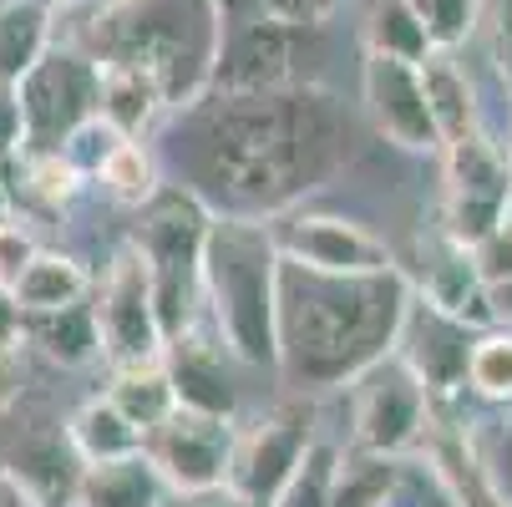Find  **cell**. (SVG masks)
Listing matches in <instances>:
<instances>
[{
  "mask_svg": "<svg viewBox=\"0 0 512 507\" xmlns=\"http://www.w3.org/2000/svg\"><path fill=\"white\" fill-rule=\"evenodd\" d=\"M21 386H26V340H21L11 295L0 289V411L16 406Z\"/></svg>",
  "mask_w": 512,
  "mask_h": 507,
  "instance_id": "35",
  "label": "cell"
},
{
  "mask_svg": "<svg viewBox=\"0 0 512 507\" xmlns=\"http://www.w3.org/2000/svg\"><path fill=\"white\" fill-rule=\"evenodd\" d=\"M350 437L365 452H381V457H416L431 431H436V406L426 396V386L416 381V371L391 350L386 360H376L365 376H355L350 386Z\"/></svg>",
  "mask_w": 512,
  "mask_h": 507,
  "instance_id": "7",
  "label": "cell"
},
{
  "mask_svg": "<svg viewBox=\"0 0 512 507\" xmlns=\"http://www.w3.org/2000/svg\"><path fill=\"white\" fill-rule=\"evenodd\" d=\"M396 487H401V462L396 457L350 447V452H340L330 507H391Z\"/></svg>",
  "mask_w": 512,
  "mask_h": 507,
  "instance_id": "30",
  "label": "cell"
},
{
  "mask_svg": "<svg viewBox=\"0 0 512 507\" xmlns=\"http://www.w3.org/2000/svg\"><path fill=\"white\" fill-rule=\"evenodd\" d=\"M507 467H512V442H507ZM492 472H497V467H492ZM502 487L512 492V472H507V482H502Z\"/></svg>",
  "mask_w": 512,
  "mask_h": 507,
  "instance_id": "47",
  "label": "cell"
},
{
  "mask_svg": "<svg viewBox=\"0 0 512 507\" xmlns=\"http://www.w3.org/2000/svg\"><path fill=\"white\" fill-rule=\"evenodd\" d=\"M16 325H21L26 350L46 355L51 366H61V371H87V366L102 360V335H97L92 295L77 300V305H61V310H36V315L16 310Z\"/></svg>",
  "mask_w": 512,
  "mask_h": 507,
  "instance_id": "20",
  "label": "cell"
},
{
  "mask_svg": "<svg viewBox=\"0 0 512 507\" xmlns=\"http://www.w3.org/2000/svg\"><path fill=\"white\" fill-rule=\"evenodd\" d=\"M92 183H102V193L117 203V208H142L158 188H163V168H158V153L148 148L142 137H122L117 148L97 163Z\"/></svg>",
  "mask_w": 512,
  "mask_h": 507,
  "instance_id": "28",
  "label": "cell"
},
{
  "mask_svg": "<svg viewBox=\"0 0 512 507\" xmlns=\"http://www.w3.org/2000/svg\"><path fill=\"white\" fill-rule=\"evenodd\" d=\"M492 6V66H497V77L502 87L512 92V0H487Z\"/></svg>",
  "mask_w": 512,
  "mask_h": 507,
  "instance_id": "39",
  "label": "cell"
},
{
  "mask_svg": "<svg viewBox=\"0 0 512 507\" xmlns=\"http://www.w3.org/2000/svg\"><path fill=\"white\" fill-rule=\"evenodd\" d=\"M502 224H512V183H507V203H502Z\"/></svg>",
  "mask_w": 512,
  "mask_h": 507,
  "instance_id": "46",
  "label": "cell"
},
{
  "mask_svg": "<svg viewBox=\"0 0 512 507\" xmlns=\"http://www.w3.org/2000/svg\"><path fill=\"white\" fill-rule=\"evenodd\" d=\"M11 305L21 315H36V310H61V305H77L92 295V274L77 254H61V249H36L31 264L16 274V284L6 289Z\"/></svg>",
  "mask_w": 512,
  "mask_h": 507,
  "instance_id": "23",
  "label": "cell"
},
{
  "mask_svg": "<svg viewBox=\"0 0 512 507\" xmlns=\"http://www.w3.org/2000/svg\"><path fill=\"white\" fill-rule=\"evenodd\" d=\"M92 315H97V335H102V360L117 366H142V360H163V320H158V300H153V279L142 254L127 244L112 254L102 284L92 289Z\"/></svg>",
  "mask_w": 512,
  "mask_h": 507,
  "instance_id": "9",
  "label": "cell"
},
{
  "mask_svg": "<svg viewBox=\"0 0 512 507\" xmlns=\"http://www.w3.org/2000/svg\"><path fill=\"white\" fill-rule=\"evenodd\" d=\"M0 467L21 482V492L36 507H82V472H87V462H82L77 447H71L66 426L21 437Z\"/></svg>",
  "mask_w": 512,
  "mask_h": 507,
  "instance_id": "18",
  "label": "cell"
},
{
  "mask_svg": "<svg viewBox=\"0 0 512 507\" xmlns=\"http://www.w3.org/2000/svg\"><path fill=\"white\" fill-rule=\"evenodd\" d=\"M335 467H340V447L325 442L320 431L310 437V447L300 452L289 482L279 487L274 507H330V487H335Z\"/></svg>",
  "mask_w": 512,
  "mask_h": 507,
  "instance_id": "33",
  "label": "cell"
},
{
  "mask_svg": "<svg viewBox=\"0 0 512 507\" xmlns=\"http://www.w3.org/2000/svg\"><path fill=\"white\" fill-rule=\"evenodd\" d=\"M421 457H431L436 482L447 487V497H452L457 507H512V492H507L502 477L492 472L487 452H482L472 437H462L457 426L436 421V431H431V442L421 447Z\"/></svg>",
  "mask_w": 512,
  "mask_h": 507,
  "instance_id": "19",
  "label": "cell"
},
{
  "mask_svg": "<svg viewBox=\"0 0 512 507\" xmlns=\"http://www.w3.org/2000/svg\"><path fill=\"white\" fill-rule=\"evenodd\" d=\"M0 507H36V502L21 492V482H16L6 467H0Z\"/></svg>",
  "mask_w": 512,
  "mask_h": 507,
  "instance_id": "44",
  "label": "cell"
},
{
  "mask_svg": "<svg viewBox=\"0 0 512 507\" xmlns=\"http://www.w3.org/2000/svg\"><path fill=\"white\" fill-rule=\"evenodd\" d=\"M203 305L208 325L239 366L274 371V305H279V249L269 219L213 213L203 239Z\"/></svg>",
  "mask_w": 512,
  "mask_h": 507,
  "instance_id": "4",
  "label": "cell"
},
{
  "mask_svg": "<svg viewBox=\"0 0 512 507\" xmlns=\"http://www.w3.org/2000/svg\"><path fill=\"white\" fill-rule=\"evenodd\" d=\"M163 112H168V97H163L153 71L122 66V61H107L102 66V107H97L102 122H112L122 137H148Z\"/></svg>",
  "mask_w": 512,
  "mask_h": 507,
  "instance_id": "22",
  "label": "cell"
},
{
  "mask_svg": "<svg viewBox=\"0 0 512 507\" xmlns=\"http://www.w3.org/2000/svg\"><path fill=\"white\" fill-rule=\"evenodd\" d=\"M142 437L178 406V396H173V381H168V371H163V360H142V366H117L112 371V386L102 391Z\"/></svg>",
  "mask_w": 512,
  "mask_h": 507,
  "instance_id": "27",
  "label": "cell"
},
{
  "mask_svg": "<svg viewBox=\"0 0 512 507\" xmlns=\"http://www.w3.org/2000/svg\"><path fill=\"white\" fill-rule=\"evenodd\" d=\"M163 507H254V502L239 497V492L224 482V487H203V492H168Z\"/></svg>",
  "mask_w": 512,
  "mask_h": 507,
  "instance_id": "41",
  "label": "cell"
},
{
  "mask_svg": "<svg viewBox=\"0 0 512 507\" xmlns=\"http://www.w3.org/2000/svg\"><path fill=\"white\" fill-rule=\"evenodd\" d=\"M472 335L477 330L467 320L426 305L411 289V305H406V320H401V335H396V355L426 386V396L436 406V421H442V406L467 396V350H472Z\"/></svg>",
  "mask_w": 512,
  "mask_h": 507,
  "instance_id": "15",
  "label": "cell"
},
{
  "mask_svg": "<svg viewBox=\"0 0 512 507\" xmlns=\"http://www.w3.org/2000/svg\"><path fill=\"white\" fill-rule=\"evenodd\" d=\"M310 437H315V416H310L305 396L264 411L249 426H239L234 431V457H229V487L239 497H249L254 507H274L279 487L289 482V472H295Z\"/></svg>",
  "mask_w": 512,
  "mask_h": 507,
  "instance_id": "11",
  "label": "cell"
},
{
  "mask_svg": "<svg viewBox=\"0 0 512 507\" xmlns=\"http://www.w3.org/2000/svg\"><path fill=\"white\" fill-rule=\"evenodd\" d=\"M467 396L487 406H512V330L487 325L467 350Z\"/></svg>",
  "mask_w": 512,
  "mask_h": 507,
  "instance_id": "32",
  "label": "cell"
},
{
  "mask_svg": "<svg viewBox=\"0 0 512 507\" xmlns=\"http://www.w3.org/2000/svg\"><path fill=\"white\" fill-rule=\"evenodd\" d=\"M360 102L371 117L376 137H386L401 153H442V132L426 107V87H421V66L401 61V56H376L365 51L360 61Z\"/></svg>",
  "mask_w": 512,
  "mask_h": 507,
  "instance_id": "14",
  "label": "cell"
},
{
  "mask_svg": "<svg viewBox=\"0 0 512 507\" xmlns=\"http://www.w3.org/2000/svg\"><path fill=\"white\" fill-rule=\"evenodd\" d=\"M11 178H16L11 183L16 188V203L26 198L41 213H66L71 203H77V193L92 183L66 153H16L11 158Z\"/></svg>",
  "mask_w": 512,
  "mask_h": 507,
  "instance_id": "26",
  "label": "cell"
},
{
  "mask_svg": "<svg viewBox=\"0 0 512 507\" xmlns=\"http://www.w3.org/2000/svg\"><path fill=\"white\" fill-rule=\"evenodd\" d=\"M234 431H239V421H229V416H203V411L173 406L142 437V452L163 472L168 492H203V487L229 482Z\"/></svg>",
  "mask_w": 512,
  "mask_h": 507,
  "instance_id": "12",
  "label": "cell"
},
{
  "mask_svg": "<svg viewBox=\"0 0 512 507\" xmlns=\"http://www.w3.org/2000/svg\"><path fill=\"white\" fill-rule=\"evenodd\" d=\"M163 502H168V482L148 462V452L87 462L82 472V507H163Z\"/></svg>",
  "mask_w": 512,
  "mask_h": 507,
  "instance_id": "24",
  "label": "cell"
},
{
  "mask_svg": "<svg viewBox=\"0 0 512 507\" xmlns=\"http://www.w3.org/2000/svg\"><path fill=\"white\" fill-rule=\"evenodd\" d=\"M315 31L269 21L264 11L249 21H234L218 36V56H213V82L208 92H274L289 82H305V41Z\"/></svg>",
  "mask_w": 512,
  "mask_h": 507,
  "instance_id": "10",
  "label": "cell"
},
{
  "mask_svg": "<svg viewBox=\"0 0 512 507\" xmlns=\"http://www.w3.org/2000/svg\"><path fill=\"white\" fill-rule=\"evenodd\" d=\"M213 208L188 183H163L142 208H132V249L148 264L163 335H183L203 320V239Z\"/></svg>",
  "mask_w": 512,
  "mask_h": 507,
  "instance_id": "5",
  "label": "cell"
},
{
  "mask_svg": "<svg viewBox=\"0 0 512 507\" xmlns=\"http://www.w3.org/2000/svg\"><path fill=\"white\" fill-rule=\"evenodd\" d=\"M21 153V107H16V87L0 82V163H11Z\"/></svg>",
  "mask_w": 512,
  "mask_h": 507,
  "instance_id": "40",
  "label": "cell"
},
{
  "mask_svg": "<svg viewBox=\"0 0 512 507\" xmlns=\"http://www.w3.org/2000/svg\"><path fill=\"white\" fill-rule=\"evenodd\" d=\"M229 350L224 340L213 335V325H188L183 335H173L163 345V371L173 381V396L178 406L188 411H203V416H229L239 421V386L229 376Z\"/></svg>",
  "mask_w": 512,
  "mask_h": 507,
  "instance_id": "17",
  "label": "cell"
},
{
  "mask_svg": "<svg viewBox=\"0 0 512 507\" xmlns=\"http://www.w3.org/2000/svg\"><path fill=\"white\" fill-rule=\"evenodd\" d=\"M21 153H61L71 132L87 127L102 107V66L71 41H51L16 82Z\"/></svg>",
  "mask_w": 512,
  "mask_h": 507,
  "instance_id": "6",
  "label": "cell"
},
{
  "mask_svg": "<svg viewBox=\"0 0 512 507\" xmlns=\"http://www.w3.org/2000/svg\"><path fill=\"white\" fill-rule=\"evenodd\" d=\"M406 6L416 11V21L426 26L436 51H462L477 36V26H482L487 0H406Z\"/></svg>",
  "mask_w": 512,
  "mask_h": 507,
  "instance_id": "34",
  "label": "cell"
},
{
  "mask_svg": "<svg viewBox=\"0 0 512 507\" xmlns=\"http://www.w3.org/2000/svg\"><path fill=\"white\" fill-rule=\"evenodd\" d=\"M411 305L406 269L381 274H325L279 259L274 305V371L295 396L345 391L396 350Z\"/></svg>",
  "mask_w": 512,
  "mask_h": 507,
  "instance_id": "2",
  "label": "cell"
},
{
  "mask_svg": "<svg viewBox=\"0 0 512 507\" xmlns=\"http://www.w3.org/2000/svg\"><path fill=\"white\" fill-rule=\"evenodd\" d=\"M442 208L436 224L462 244H482L502 224V203L512 183V148L487 137V127L447 142L442 153Z\"/></svg>",
  "mask_w": 512,
  "mask_h": 507,
  "instance_id": "8",
  "label": "cell"
},
{
  "mask_svg": "<svg viewBox=\"0 0 512 507\" xmlns=\"http://www.w3.org/2000/svg\"><path fill=\"white\" fill-rule=\"evenodd\" d=\"M406 279H411V289H416L426 305L467 320L472 330H487L492 325L487 279L477 269V254H472V244L452 239L442 224H426L421 229V239H416V274H406Z\"/></svg>",
  "mask_w": 512,
  "mask_h": 507,
  "instance_id": "16",
  "label": "cell"
},
{
  "mask_svg": "<svg viewBox=\"0 0 512 507\" xmlns=\"http://www.w3.org/2000/svg\"><path fill=\"white\" fill-rule=\"evenodd\" d=\"M16 213V188H11V163H0V219Z\"/></svg>",
  "mask_w": 512,
  "mask_h": 507,
  "instance_id": "45",
  "label": "cell"
},
{
  "mask_svg": "<svg viewBox=\"0 0 512 507\" xmlns=\"http://www.w3.org/2000/svg\"><path fill=\"white\" fill-rule=\"evenodd\" d=\"M345 0H264V16L284 21V26H300V31H320L340 16Z\"/></svg>",
  "mask_w": 512,
  "mask_h": 507,
  "instance_id": "37",
  "label": "cell"
},
{
  "mask_svg": "<svg viewBox=\"0 0 512 507\" xmlns=\"http://www.w3.org/2000/svg\"><path fill=\"white\" fill-rule=\"evenodd\" d=\"M472 254H477V269H482L487 284L492 279H507L512 274V224H497L482 244H472Z\"/></svg>",
  "mask_w": 512,
  "mask_h": 507,
  "instance_id": "38",
  "label": "cell"
},
{
  "mask_svg": "<svg viewBox=\"0 0 512 507\" xmlns=\"http://www.w3.org/2000/svg\"><path fill=\"white\" fill-rule=\"evenodd\" d=\"M218 36H224V21L213 0H97L71 46H82L102 66L122 61L153 71L168 112H183L213 82Z\"/></svg>",
  "mask_w": 512,
  "mask_h": 507,
  "instance_id": "3",
  "label": "cell"
},
{
  "mask_svg": "<svg viewBox=\"0 0 512 507\" xmlns=\"http://www.w3.org/2000/svg\"><path fill=\"white\" fill-rule=\"evenodd\" d=\"M36 249H41V244H36V234L26 229V219H21V213H6V219H0V289L16 284V274L31 264Z\"/></svg>",
  "mask_w": 512,
  "mask_h": 507,
  "instance_id": "36",
  "label": "cell"
},
{
  "mask_svg": "<svg viewBox=\"0 0 512 507\" xmlns=\"http://www.w3.org/2000/svg\"><path fill=\"white\" fill-rule=\"evenodd\" d=\"M213 11H218V21H224V26H234V21L259 16V11H264V0H213Z\"/></svg>",
  "mask_w": 512,
  "mask_h": 507,
  "instance_id": "43",
  "label": "cell"
},
{
  "mask_svg": "<svg viewBox=\"0 0 512 507\" xmlns=\"http://www.w3.org/2000/svg\"><path fill=\"white\" fill-rule=\"evenodd\" d=\"M56 41V21L46 0H0V82L16 87L31 61Z\"/></svg>",
  "mask_w": 512,
  "mask_h": 507,
  "instance_id": "25",
  "label": "cell"
},
{
  "mask_svg": "<svg viewBox=\"0 0 512 507\" xmlns=\"http://www.w3.org/2000/svg\"><path fill=\"white\" fill-rule=\"evenodd\" d=\"M350 137L345 102L305 77L274 92H203L178 112L168 158L213 213L279 219L345 173Z\"/></svg>",
  "mask_w": 512,
  "mask_h": 507,
  "instance_id": "1",
  "label": "cell"
},
{
  "mask_svg": "<svg viewBox=\"0 0 512 507\" xmlns=\"http://www.w3.org/2000/svg\"><path fill=\"white\" fill-rule=\"evenodd\" d=\"M274 249L279 259H295L305 269H325V274H381L396 269L391 244L340 213H310V208H289L279 219H269Z\"/></svg>",
  "mask_w": 512,
  "mask_h": 507,
  "instance_id": "13",
  "label": "cell"
},
{
  "mask_svg": "<svg viewBox=\"0 0 512 507\" xmlns=\"http://www.w3.org/2000/svg\"><path fill=\"white\" fill-rule=\"evenodd\" d=\"M66 437H71V447L82 452V462H107V457L142 452V431L107 396H92V401H82L77 411H71Z\"/></svg>",
  "mask_w": 512,
  "mask_h": 507,
  "instance_id": "29",
  "label": "cell"
},
{
  "mask_svg": "<svg viewBox=\"0 0 512 507\" xmlns=\"http://www.w3.org/2000/svg\"><path fill=\"white\" fill-rule=\"evenodd\" d=\"M487 310H492V325L512 330V274L487 284Z\"/></svg>",
  "mask_w": 512,
  "mask_h": 507,
  "instance_id": "42",
  "label": "cell"
},
{
  "mask_svg": "<svg viewBox=\"0 0 512 507\" xmlns=\"http://www.w3.org/2000/svg\"><path fill=\"white\" fill-rule=\"evenodd\" d=\"M421 66V87H426V107L436 117V132H442V148L467 132L482 127V112H477V87L467 77V66L457 61V51H426Z\"/></svg>",
  "mask_w": 512,
  "mask_h": 507,
  "instance_id": "21",
  "label": "cell"
},
{
  "mask_svg": "<svg viewBox=\"0 0 512 507\" xmlns=\"http://www.w3.org/2000/svg\"><path fill=\"white\" fill-rule=\"evenodd\" d=\"M360 41H365V51L401 56V61H426V51H436L426 26L416 21V11L406 6V0H371L365 26H360Z\"/></svg>",
  "mask_w": 512,
  "mask_h": 507,
  "instance_id": "31",
  "label": "cell"
}]
</instances>
